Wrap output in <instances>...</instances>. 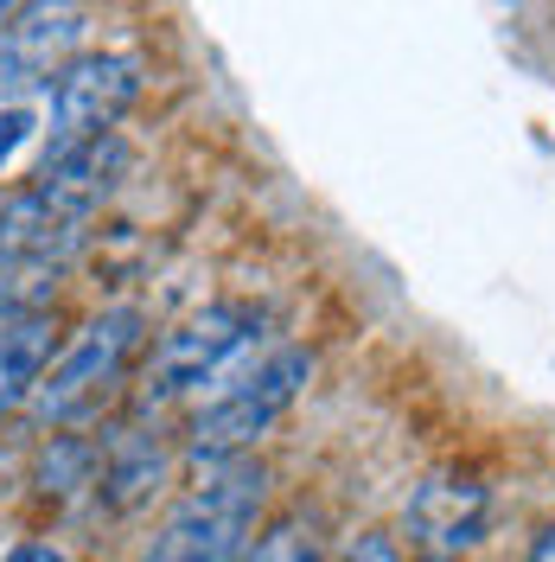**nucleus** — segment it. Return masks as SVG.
Wrapping results in <instances>:
<instances>
[{"label":"nucleus","instance_id":"f257e3e1","mask_svg":"<svg viewBox=\"0 0 555 562\" xmlns=\"http://www.w3.org/2000/svg\"><path fill=\"white\" fill-rule=\"evenodd\" d=\"M262 358H269V314L256 301H211L147 346L122 416L154 422V428L173 409L192 416L211 396H224L237 378H249Z\"/></svg>","mask_w":555,"mask_h":562},{"label":"nucleus","instance_id":"f03ea898","mask_svg":"<svg viewBox=\"0 0 555 562\" xmlns=\"http://www.w3.org/2000/svg\"><path fill=\"white\" fill-rule=\"evenodd\" d=\"M147 346H154V319H147L140 301H109L97 314H83L52 351L33 403H26V428L58 435V428L103 416L109 403L135 384Z\"/></svg>","mask_w":555,"mask_h":562},{"label":"nucleus","instance_id":"7ed1b4c3","mask_svg":"<svg viewBox=\"0 0 555 562\" xmlns=\"http://www.w3.org/2000/svg\"><path fill=\"white\" fill-rule=\"evenodd\" d=\"M269 525V467L230 460L199 467V480L167 505L140 562H243Z\"/></svg>","mask_w":555,"mask_h":562},{"label":"nucleus","instance_id":"20e7f679","mask_svg":"<svg viewBox=\"0 0 555 562\" xmlns=\"http://www.w3.org/2000/svg\"><path fill=\"white\" fill-rule=\"evenodd\" d=\"M313 378L307 346H269V358L237 378L224 396H211L205 409L185 416L179 435V460L185 467H230V460H256V448L281 428V416L301 403V390Z\"/></svg>","mask_w":555,"mask_h":562},{"label":"nucleus","instance_id":"39448f33","mask_svg":"<svg viewBox=\"0 0 555 562\" xmlns=\"http://www.w3.org/2000/svg\"><path fill=\"white\" fill-rule=\"evenodd\" d=\"M147 90L140 52H77L45 90H38V167L65 160L103 135H122V115Z\"/></svg>","mask_w":555,"mask_h":562},{"label":"nucleus","instance_id":"423d86ee","mask_svg":"<svg viewBox=\"0 0 555 562\" xmlns=\"http://www.w3.org/2000/svg\"><path fill=\"white\" fill-rule=\"evenodd\" d=\"M486 530H491V486L479 473L441 467L409 492L396 537H403L409 562H460L486 543Z\"/></svg>","mask_w":555,"mask_h":562},{"label":"nucleus","instance_id":"0eeeda50","mask_svg":"<svg viewBox=\"0 0 555 562\" xmlns=\"http://www.w3.org/2000/svg\"><path fill=\"white\" fill-rule=\"evenodd\" d=\"M83 33H90L83 7H13V20L0 33V109L33 103L83 52Z\"/></svg>","mask_w":555,"mask_h":562},{"label":"nucleus","instance_id":"6e6552de","mask_svg":"<svg viewBox=\"0 0 555 562\" xmlns=\"http://www.w3.org/2000/svg\"><path fill=\"white\" fill-rule=\"evenodd\" d=\"M97 460H103V473H97V505L109 512H140V505H154V492L173 480L179 467V448L160 441V428L154 422H135V416H115L97 435Z\"/></svg>","mask_w":555,"mask_h":562},{"label":"nucleus","instance_id":"1a4fd4ad","mask_svg":"<svg viewBox=\"0 0 555 562\" xmlns=\"http://www.w3.org/2000/svg\"><path fill=\"white\" fill-rule=\"evenodd\" d=\"M122 173H128V140L103 135V140H90V147H77V154H65V160H52V167H38L26 179V192L52 211V224L83 231L109 205V192L122 186Z\"/></svg>","mask_w":555,"mask_h":562},{"label":"nucleus","instance_id":"9d476101","mask_svg":"<svg viewBox=\"0 0 555 562\" xmlns=\"http://www.w3.org/2000/svg\"><path fill=\"white\" fill-rule=\"evenodd\" d=\"M52 351H58V314H26L0 326V422L26 416Z\"/></svg>","mask_w":555,"mask_h":562},{"label":"nucleus","instance_id":"9b49d317","mask_svg":"<svg viewBox=\"0 0 555 562\" xmlns=\"http://www.w3.org/2000/svg\"><path fill=\"white\" fill-rule=\"evenodd\" d=\"M97 435H77V428H58V435H38V460H33V486L38 498L65 505V498H97Z\"/></svg>","mask_w":555,"mask_h":562},{"label":"nucleus","instance_id":"f8f14e48","mask_svg":"<svg viewBox=\"0 0 555 562\" xmlns=\"http://www.w3.org/2000/svg\"><path fill=\"white\" fill-rule=\"evenodd\" d=\"M243 562H326V543H319V525L307 512H281L262 525V537L249 543Z\"/></svg>","mask_w":555,"mask_h":562},{"label":"nucleus","instance_id":"ddd939ff","mask_svg":"<svg viewBox=\"0 0 555 562\" xmlns=\"http://www.w3.org/2000/svg\"><path fill=\"white\" fill-rule=\"evenodd\" d=\"M7 562H70V557L52 543V537H26V543H13V550H7Z\"/></svg>","mask_w":555,"mask_h":562},{"label":"nucleus","instance_id":"4468645a","mask_svg":"<svg viewBox=\"0 0 555 562\" xmlns=\"http://www.w3.org/2000/svg\"><path fill=\"white\" fill-rule=\"evenodd\" d=\"M523 562H555V525H543L530 543H523Z\"/></svg>","mask_w":555,"mask_h":562},{"label":"nucleus","instance_id":"2eb2a0df","mask_svg":"<svg viewBox=\"0 0 555 562\" xmlns=\"http://www.w3.org/2000/svg\"><path fill=\"white\" fill-rule=\"evenodd\" d=\"M7 20H13V7H7V0H0V33H7Z\"/></svg>","mask_w":555,"mask_h":562}]
</instances>
